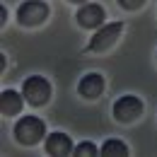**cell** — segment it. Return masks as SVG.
<instances>
[{
    "mask_svg": "<svg viewBox=\"0 0 157 157\" xmlns=\"http://www.w3.org/2000/svg\"><path fill=\"white\" fill-rule=\"evenodd\" d=\"M0 111L5 116H12V114H20L22 111V97L15 90H5L0 94Z\"/></svg>",
    "mask_w": 157,
    "mask_h": 157,
    "instance_id": "9",
    "label": "cell"
},
{
    "mask_svg": "<svg viewBox=\"0 0 157 157\" xmlns=\"http://www.w3.org/2000/svg\"><path fill=\"white\" fill-rule=\"evenodd\" d=\"M126 155H128V147L121 140H106L101 145V157H126Z\"/></svg>",
    "mask_w": 157,
    "mask_h": 157,
    "instance_id": "10",
    "label": "cell"
},
{
    "mask_svg": "<svg viewBox=\"0 0 157 157\" xmlns=\"http://www.w3.org/2000/svg\"><path fill=\"white\" fill-rule=\"evenodd\" d=\"M121 32H123V24H121V22H114V24L101 27L97 34L92 36L90 46H87V51H104V48L114 46V41L121 36Z\"/></svg>",
    "mask_w": 157,
    "mask_h": 157,
    "instance_id": "4",
    "label": "cell"
},
{
    "mask_svg": "<svg viewBox=\"0 0 157 157\" xmlns=\"http://www.w3.org/2000/svg\"><path fill=\"white\" fill-rule=\"evenodd\" d=\"M70 2H82V0H70Z\"/></svg>",
    "mask_w": 157,
    "mask_h": 157,
    "instance_id": "13",
    "label": "cell"
},
{
    "mask_svg": "<svg viewBox=\"0 0 157 157\" xmlns=\"http://www.w3.org/2000/svg\"><path fill=\"white\" fill-rule=\"evenodd\" d=\"M143 114V101L133 94H126V97H121L114 104V116L118 121H123V123H131V121H136L138 116Z\"/></svg>",
    "mask_w": 157,
    "mask_h": 157,
    "instance_id": "3",
    "label": "cell"
},
{
    "mask_svg": "<svg viewBox=\"0 0 157 157\" xmlns=\"http://www.w3.org/2000/svg\"><path fill=\"white\" fill-rule=\"evenodd\" d=\"M75 155L92 157V155H99V152H97V145H94V143H80L78 147H75Z\"/></svg>",
    "mask_w": 157,
    "mask_h": 157,
    "instance_id": "11",
    "label": "cell"
},
{
    "mask_svg": "<svg viewBox=\"0 0 157 157\" xmlns=\"http://www.w3.org/2000/svg\"><path fill=\"white\" fill-rule=\"evenodd\" d=\"M78 22L82 27H99L104 22V10L99 5H85L78 12Z\"/></svg>",
    "mask_w": 157,
    "mask_h": 157,
    "instance_id": "8",
    "label": "cell"
},
{
    "mask_svg": "<svg viewBox=\"0 0 157 157\" xmlns=\"http://www.w3.org/2000/svg\"><path fill=\"white\" fill-rule=\"evenodd\" d=\"M46 150H48V155H70V150H73V145H70V138L65 136V133H51V136L46 138Z\"/></svg>",
    "mask_w": 157,
    "mask_h": 157,
    "instance_id": "7",
    "label": "cell"
},
{
    "mask_svg": "<svg viewBox=\"0 0 157 157\" xmlns=\"http://www.w3.org/2000/svg\"><path fill=\"white\" fill-rule=\"evenodd\" d=\"M48 15V7L41 2V0H27L17 10V17H20V24H27V27H34V24H41Z\"/></svg>",
    "mask_w": 157,
    "mask_h": 157,
    "instance_id": "5",
    "label": "cell"
},
{
    "mask_svg": "<svg viewBox=\"0 0 157 157\" xmlns=\"http://www.w3.org/2000/svg\"><path fill=\"white\" fill-rule=\"evenodd\" d=\"M44 133H46V126L36 116H22V121H17L15 126V138L22 145H36Z\"/></svg>",
    "mask_w": 157,
    "mask_h": 157,
    "instance_id": "1",
    "label": "cell"
},
{
    "mask_svg": "<svg viewBox=\"0 0 157 157\" xmlns=\"http://www.w3.org/2000/svg\"><path fill=\"white\" fill-rule=\"evenodd\" d=\"M22 92H24V97H27V101H29V104L41 106V104H46V101H48V97H51V85H48V80L34 75V78H27V80H24Z\"/></svg>",
    "mask_w": 157,
    "mask_h": 157,
    "instance_id": "2",
    "label": "cell"
},
{
    "mask_svg": "<svg viewBox=\"0 0 157 157\" xmlns=\"http://www.w3.org/2000/svg\"><path fill=\"white\" fill-rule=\"evenodd\" d=\"M118 2H121L126 10H138V7H143L145 0H118Z\"/></svg>",
    "mask_w": 157,
    "mask_h": 157,
    "instance_id": "12",
    "label": "cell"
},
{
    "mask_svg": "<svg viewBox=\"0 0 157 157\" xmlns=\"http://www.w3.org/2000/svg\"><path fill=\"white\" fill-rule=\"evenodd\" d=\"M101 90H104V78L97 75V73H90V75H85V78L80 80V94L87 99H94L101 94Z\"/></svg>",
    "mask_w": 157,
    "mask_h": 157,
    "instance_id": "6",
    "label": "cell"
}]
</instances>
